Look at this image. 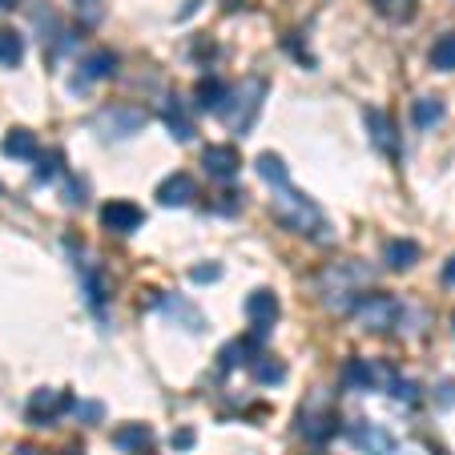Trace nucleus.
<instances>
[{
    "label": "nucleus",
    "instance_id": "f257e3e1",
    "mask_svg": "<svg viewBox=\"0 0 455 455\" xmlns=\"http://www.w3.org/2000/svg\"><path fill=\"white\" fill-rule=\"evenodd\" d=\"M275 214L286 230L310 234V238H318V242L323 238L331 242V226H327V218H323V210H318L307 194H299V189H291V186L283 189V198H275Z\"/></svg>",
    "mask_w": 455,
    "mask_h": 455
},
{
    "label": "nucleus",
    "instance_id": "f03ea898",
    "mask_svg": "<svg viewBox=\"0 0 455 455\" xmlns=\"http://www.w3.org/2000/svg\"><path fill=\"white\" fill-rule=\"evenodd\" d=\"M371 283V270L359 267V262H335V267L323 270L318 278V291H323V302L335 310L343 307H355L359 302V286Z\"/></svg>",
    "mask_w": 455,
    "mask_h": 455
},
{
    "label": "nucleus",
    "instance_id": "7ed1b4c3",
    "mask_svg": "<svg viewBox=\"0 0 455 455\" xmlns=\"http://www.w3.org/2000/svg\"><path fill=\"white\" fill-rule=\"evenodd\" d=\"M262 93H267V85H262V81H246V85L230 89V97H226V105L218 113H222V121L234 129V133H246V129H250Z\"/></svg>",
    "mask_w": 455,
    "mask_h": 455
},
{
    "label": "nucleus",
    "instance_id": "20e7f679",
    "mask_svg": "<svg viewBox=\"0 0 455 455\" xmlns=\"http://www.w3.org/2000/svg\"><path fill=\"white\" fill-rule=\"evenodd\" d=\"M351 310L359 318V327L367 331H391L399 323V302L391 294H359V302Z\"/></svg>",
    "mask_w": 455,
    "mask_h": 455
},
{
    "label": "nucleus",
    "instance_id": "39448f33",
    "mask_svg": "<svg viewBox=\"0 0 455 455\" xmlns=\"http://www.w3.org/2000/svg\"><path fill=\"white\" fill-rule=\"evenodd\" d=\"M69 407H73V395L52 391V387H41V391L28 399V419H33L36 427H52V419H57L60 411H69Z\"/></svg>",
    "mask_w": 455,
    "mask_h": 455
},
{
    "label": "nucleus",
    "instance_id": "423d86ee",
    "mask_svg": "<svg viewBox=\"0 0 455 455\" xmlns=\"http://www.w3.org/2000/svg\"><path fill=\"white\" fill-rule=\"evenodd\" d=\"M146 222V214H141L138 202H125V198H113L101 206V226L113 234H133L138 226Z\"/></svg>",
    "mask_w": 455,
    "mask_h": 455
},
{
    "label": "nucleus",
    "instance_id": "0eeeda50",
    "mask_svg": "<svg viewBox=\"0 0 455 455\" xmlns=\"http://www.w3.org/2000/svg\"><path fill=\"white\" fill-rule=\"evenodd\" d=\"M93 125L101 129L105 138H129V133H138L146 125V113L141 109H105L93 117Z\"/></svg>",
    "mask_w": 455,
    "mask_h": 455
},
{
    "label": "nucleus",
    "instance_id": "6e6552de",
    "mask_svg": "<svg viewBox=\"0 0 455 455\" xmlns=\"http://www.w3.org/2000/svg\"><path fill=\"white\" fill-rule=\"evenodd\" d=\"M246 318L254 323L258 339H267L270 327L278 323V299H275V291H254V294H250V299H246Z\"/></svg>",
    "mask_w": 455,
    "mask_h": 455
},
{
    "label": "nucleus",
    "instance_id": "1a4fd4ad",
    "mask_svg": "<svg viewBox=\"0 0 455 455\" xmlns=\"http://www.w3.org/2000/svg\"><path fill=\"white\" fill-rule=\"evenodd\" d=\"M299 431H302V439H310V443H327V439L339 431V419L331 411H315V399H310L299 415Z\"/></svg>",
    "mask_w": 455,
    "mask_h": 455
},
{
    "label": "nucleus",
    "instance_id": "9d476101",
    "mask_svg": "<svg viewBox=\"0 0 455 455\" xmlns=\"http://www.w3.org/2000/svg\"><path fill=\"white\" fill-rule=\"evenodd\" d=\"M194 198H198V181L189 178V173H170V178L157 186V202H162V206H189Z\"/></svg>",
    "mask_w": 455,
    "mask_h": 455
},
{
    "label": "nucleus",
    "instance_id": "9b49d317",
    "mask_svg": "<svg viewBox=\"0 0 455 455\" xmlns=\"http://www.w3.org/2000/svg\"><path fill=\"white\" fill-rule=\"evenodd\" d=\"M351 439L363 447V451H371V455H395L399 451L395 435H391V431H383L379 423H359V427H351Z\"/></svg>",
    "mask_w": 455,
    "mask_h": 455
},
{
    "label": "nucleus",
    "instance_id": "f8f14e48",
    "mask_svg": "<svg viewBox=\"0 0 455 455\" xmlns=\"http://www.w3.org/2000/svg\"><path fill=\"white\" fill-rule=\"evenodd\" d=\"M202 165H206L210 178L230 181L234 173H238V165H242V154L234 146H206V154H202Z\"/></svg>",
    "mask_w": 455,
    "mask_h": 455
},
{
    "label": "nucleus",
    "instance_id": "ddd939ff",
    "mask_svg": "<svg viewBox=\"0 0 455 455\" xmlns=\"http://www.w3.org/2000/svg\"><path fill=\"white\" fill-rule=\"evenodd\" d=\"M162 121H165V129L173 133V141H194V121H189V109H186V101L181 97H165V105H162Z\"/></svg>",
    "mask_w": 455,
    "mask_h": 455
},
{
    "label": "nucleus",
    "instance_id": "4468645a",
    "mask_svg": "<svg viewBox=\"0 0 455 455\" xmlns=\"http://www.w3.org/2000/svg\"><path fill=\"white\" fill-rule=\"evenodd\" d=\"M113 73H117V57H113L109 49H101V52H89V57L81 60V69H77V89L93 85V81L113 77Z\"/></svg>",
    "mask_w": 455,
    "mask_h": 455
},
{
    "label": "nucleus",
    "instance_id": "2eb2a0df",
    "mask_svg": "<svg viewBox=\"0 0 455 455\" xmlns=\"http://www.w3.org/2000/svg\"><path fill=\"white\" fill-rule=\"evenodd\" d=\"M383 258H387V267L391 270H411L415 262H419V242L411 238H391L383 246Z\"/></svg>",
    "mask_w": 455,
    "mask_h": 455
},
{
    "label": "nucleus",
    "instance_id": "dca6fc26",
    "mask_svg": "<svg viewBox=\"0 0 455 455\" xmlns=\"http://www.w3.org/2000/svg\"><path fill=\"white\" fill-rule=\"evenodd\" d=\"M4 157H17V162H33L36 157V133L33 129H9L4 141H0Z\"/></svg>",
    "mask_w": 455,
    "mask_h": 455
},
{
    "label": "nucleus",
    "instance_id": "f3484780",
    "mask_svg": "<svg viewBox=\"0 0 455 455\" xmlns=\"http://www.w3.org/2000/svg\"><path fill=\"white\" fill-rule=\"evenodd\" d=\"M367 125H371V138H375V146L383 149V154H395L399 141H395V125H391V117H387L383 109H367Z\"/></svg>",
    "mask_w": 455,
    "mask_h": 455
},
{
    "label": "nucleus",
    "instance_id": "a211bd4d",
    "mask_svg": "<svg viewBox=\"0 0 455 455\" xmlns=\"http://www.w3.org/2000/svg\"><path fill=\"white\" fill-rule=\"evenodd\" d=\"M254 170H258V178L267 181V186H275V189L291 186V173H286V165H283V157H278V154H258Z\"/></svg>",
    "mask_w": 455,
    "mask_h": 455
},
{
    "label": "nucleus",
    "instance_id": "6ab92c4d",
    "mask_svg": "<svg viewBox=\"0 0 455 455\" xmlns=\"http://www.w3.org/2000/svg\"><path fill=\"white\" fill-rule=\"evenodd\" d=\"M226 97H230V85H226V81H218V77H206L198 85V109L218 113L226 105Z\"/></svg>",
    "mask_w": 455,
    "mask_h": 455
},
{
    "label": "nucleus",
    "instance_id": "aec40b11",
    "mask_svg": "<svg viewBox=\"0 0 455 455\" xmlns=\"http://www.w3.org/2000/svg\"><path fill=\"white\" fill-rule=\"evenodd\" d=\"M113 443H117L121 451H146V447L154 443V431H149L146 423H133V427H121L117 435H113Z\"/></svg>",
    "mask_w": 455,
    "mask_h": 455
},
{
    "label": "nucleus",
    "instance_id": "412c9836",
    "mask_svg": "<svg viewBox=\"0 0 455 455\" xmlns=\"http://www.w3.org/2000/svg\"><path fill=\"white\" fill-rule=\"evenodd\" d=\"M411 121L419 129L439 125V121H443V101H439V97H419V101L411 105Z\"/></svg>",
    "mask_w": 455,
    "mask_h": 455
},
{
    "label": "nucleus",
    "instance_id": "4be33fe9",
    "mask_svg": "<svg viewBox=\"0 0 455 455\" xmlns=\"http://www.w3.org/2000/svg\"><path fill=\"white\" fill-rule=\"evenodd\" d=\"M25 60V41H20L17 28H0V65H20Z\"/></svg>",
    "mask_w": 455,
    "mask_h": 455
},
{
    "label": "nucleus",
    "instance_id": "5701e85b",
    "mask_svg": "<svg viewBox=\"0 0 455 455\" xmlns=\"http://www.w3.org/2000/svg\"><path fill=\"white\" fill-rule=\"evenodd\" d=\"M431 65H435L439 73H455V33H443L431 44Z\"/></svg>",
    "mask_w": 455,
    "mask_h": 455
},
{
    "label": "nucleus",
    "instance_id": "b1692460",
    "mask_svg": "<svg viewBox=\"0 0 455 455\" xmlns=\"http://www.w3.org/2000/svg\"><path fill=\"white\" fill-rule=\"evenodd\" d=\"M283 375H286L283 363H275L270 355H254V379H258V383L275 387V383H283Z\"/></svg>",
    "mask_w": 455,
    "mask_h": 455
},
{
    "label": "nucleus",
    "instance_id": "393cba45",
    "mask_svg": "<svg viewBox=\"0 0 455 455\" xmlns=\"http://www.w3.org/2000/svg\"><path fill=\"white\" fill-rule=\"evenodd\" d=\"M242 355H254V343L250 339H238V343H226L222 355H218V367L222 371H234L242 363Z\"/></svg>",
    "mask_w": 455,
    "mask_h": 455
},
{
    "label": "nucleus",
    "instance_id": "a878e982",
    "mask_svg": "<svg viewBox=\"0 0 455 455\" xmlns=\"http://www.w3.org/2000/svg\"><path fill=\"white\" fill-rule=\"evenodd\" d=\"M343 383L351 387V391H355V387H371V383H375V371H371V363L351 359V363H347V371H343Z\"/></svg>",
    "mask_w": 455,
    "mask_h": 455
},
{
    "label": "nucleus",
    "instance_id": "bb28decb",
    "mask_svg": "<svg viewBox=\"0 0 455 455\" xmlns=\"http://www.w3.org/2000/svg\"><path fill=\"white\" fill-rule=\"evenodd\" d=\"M36 162V181H52L60 173V165H65V157H60V149H49V154H41V157H33Z\"/></svg>",
    "mask_w": 455,
    "mask_h": 455
},
{
    "label": "nucleus",
    "instance_id": "cd10ccee",
    "mask_svg": "<svg viewBox=\"0 0 455 455\" xmlns=\"http://www.w3.org/2000/svg\"><path fill=\"white\" fill-rule=\"evenodd\" d=\"M387 391H391L399 403H415V383L411 379H403V375H395V371L387 375Z\"/></svg>",
    "mask_w": 455,
    "mask_h": 455
},
{
    "label": "nucleus",
    "instance_id": "c85d7f7f",
    "mask_svg": "<svg viewBox=\"0 0 455 455\" xmlns=\"http://www.w3.org/2000/svg\"><path fill=\"white\" fill-rule=\"evenodd\" d=\"M218 275H222L218 267H194V270H189V283H214Z\"/></svg>",
    "mask_w": 455,
    "mask_h": 455
},
{
    "label": "nucleus",
    "instance_id": "c756f323",
    "mask_svg": "<svg viewBox=\"0 0 455 455\" xmlns=\"http://www.w3.org/2000/svg\"><path fill=\"white\" fill-rule=\"evenodd\" d=\"M379 9L383 12H395V17H407V4H411V0H375Z\"/></svg>",
    "mask_w": 455,
    "mask_h": 455
},
{
    "label": "nucleus",
    "instance_id": "7c9ffc66",
    "mask_svg": "<svg viewBox=\"0 0 455 455\" xmlns=\"http://www.w3.org/2000/svg\"><path fill=\"white\" fill-rule=\"evenodd\" d=\"M435 403H439V407H451V403H455V383H443V387H439Z\"/></svg>",
    "mask_w": 455,
    "mask_h": 455
},
{
    "label": "nucleus",
    "instance_id": "2f4dec72",
    "mask_svg": "<svg viewBox=\"0 0 455 455\" xmlns=\"http://www.w3.org/2000/svg\"><path fill=\"white\" fill-rule=\"evenodd\" d=\"M81 415H85V419H101L105 407L101 403H85V407H81Z\"/></svg>",
    "mask_w": 455,
    "mask_h": 455
},
{
    "label": "nucleus",
    "instance_id": "473e14b6",
    "mask_svg": "<svg viewBox=\"0 0 455 455\" xmlns=\"http://www.w3.org/2000/svg\"><path fill=\"white\" fill-rule=\"evenodd\" d=\"M173 447H194V431H178V435H173Z\"/></svg>",
    "mask_w": 455,
    "mask_h": 455
},
{
    "label": "nucleus",
    "instance_id": "72a5a7b5",
    "mask_svg": "<svg viewBox=\"0 0 455 455\" xmlns=\"http://www.w3.org/2000/svg\"><path fill=\"white\" fill-rule=\"evenodd\" d=\"M77 4H81V12L93 20V17H97V4H101V0H77Z\"/></svg>",
    "mask_w": 455,
    "mask_h": 455
},
{
    "label": "nucleus",
    "instance_id": "f704fd0d",
    "mask_svg": "<svg viewBox=\"0 0 455 455\" xmlns=\"http://www.w3.org/2000/svg\"><path fill=\"white\" fill-rule=\"evenodd\" d=\"M443 283H447V286H455V254L447 258V267H443Z\"/></svg>",
    "mask_w": 455,
    "mask_h": 455
},
{
    "label": "nucleus",
    "instance_id": "c9c22d12",
    "mask_svg": "<svg viewBox=\"0 0 455 455\" xmlns=\"http://www.w3.org/2000/svg\"><path fill=\"white\" fill-rule=\"evenodd\" d=\"M17 455H44L41 447H17Z\"/></svg>",
    "mask_w": 455,
    "mask_h": 455
},
{
    "label": "nucleus",
    "instance_id": "e433bc0d",
    "mask_svg": "<svg viewBox=\"0 0 455 455\" xmlns=\"http://www.w3.org/2000/svg\"><path fill=\"white\" fill-rule=\"evenodd\" d=\"M12 4H17V0H0V9H12Z\"/></svg>",
    "mask_w": 455,
    "mask_h": 455
},
{
    "label": "nucleus",
    "instance_id": "4c0bfd02",
    "mask_svg": "<svg viewBox=\"0 0 455 455\" xmlns=\"http://www.w3.org/2000/svg\"><path fill=\"white\" fill-rule=\"evenodd\" d=\"M69 455H81V451H69Z\"/></svg>",
    "mask_w": 455,
    "mask_h": 455
}]
</instances>
